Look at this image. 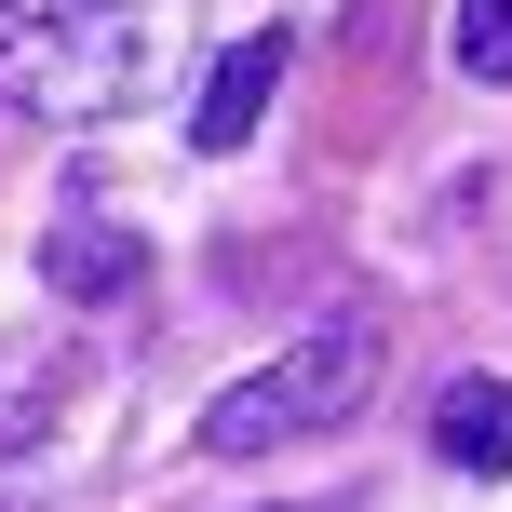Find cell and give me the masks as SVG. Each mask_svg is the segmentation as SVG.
<instances>
[{
  "label": "cell",
  "instance_id": "6da1fadb",
  "mask_svg": "<svg viewBox=\"0 0 512 512\" xmlns=\"http://www.w3.org/2000/svg\"><path fill=\"white\" fill-rule=\"evenodd\" d=\"M189 54V0H0V108L14 122H122Z\"/></svg>",
  "mask_w": 512,
  "mask_h": 512
},
{
  "label": "cell",
  "instance_id": "7a4b0ae2",
  "mask_svg": "<svg viewBox=\"0 0 512 512\" xmlns=\"http://www.w3.org/2000/svg\"><path fill=\"white\" fill-rule=\"evenodd\" d=\"M378 378H391V324L351 297V310H324V324H297L270 364H256V378H230V391L203 405V432H189V445H203V459H256V445L351 432Z\"/></svg>",
  "mask_w": 512,
  "mask_h": 512
},
{
  "label": "cell",
  "instance_id": "3957f363",
  "mask_svg": "<svg viewBox=\"0 0 512 512\" xmlns=\"http://www.w3.org/2000/svg\"><path fill=\"white\" fill-rule=\"evenodd\" d=\"M283 68H297V27H243V41H230V54L203 68V108H189V149H203V162H230L243 135L270 122Z\"/></svg>",
  "mask_w": 512,
  "mask_h": 512
},
{
  "label": "cell",
  "instance_id": "277c9868",
  "mask_svg": "<svg viewBox=\"0 0 512 512\" xmlns=\"http://www.w3.org/2000/svg\"><path fill=\"white\" fill-rule=\"evenodd\" d=\"M432 459L459 472V486H512V378H445L432 391Z\"/></svg>",
  "mask_w": 512,
  "mask_h": 512
},
{
  "label": "cell",
  "instance_id": "5b68a950",
  "mask_svg": "<svg viewBox=\"0 0 512 512\" xmlns=\"http://www.w3.org/2000/svg\"><path fill=\"white\" fill-rule=\"evenodd\" d=\"M135 270H149V243H135V230H108V216H68V230H41V283H54L68 310L135 297Z\"/></svg>",
  "mask_w": 512,
  "mask_h": 512
},
{
  "label": "cell",
  "instance_id": "8992f818",
  "mask_svg": "<svg viewBox=\"0 0 512 512\" xmlns=\"http://www.w3.org/2000/svg\"><path fill=\"white\" fill-rule=\"evenodd\" d=\"M445 68L459 81H512V0H459L445 14Z\"/></svg>",
  "mask_w": 512,
  "mask_h": 512
},
{
  "label": "cell",
  "instance_id": "52a82bcc",
  "mask_svg": "<svg viewBox=\"0 0 512 512\" xmlns=\"http://www.w3.org/2000/svg\"><path fill=\"white\" fill-rule=\"evenodd\" d=\"M270 512H351V499H270Z\"/></svg>",
  "mask_w": 512,
  "mask_h": 512
}]
</instances>
